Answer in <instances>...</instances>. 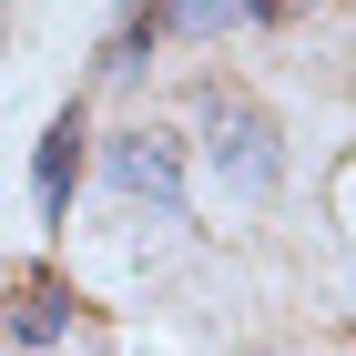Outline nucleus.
Segmentation results:
<instances>
[{
	"label": "nucleus",
	"mask_w": 356,
	"mask_h": 356,
	"mask_svg": "<svg viewBox=\"0 0 356 356\" xmlns=\"http://www.w3.org/2000/svg\"><path fill=\"white\" fill-rule=\"evenodd\" d=\"M214 173H224V193H245V204H265V193L285 184V153H275V133H265L254 102H214Z\"/></svg>",
	"instance_id": "nucleus-1"
},
{
	"label": "nucleus",
	"mask_w": 356,
	"mask_h": 356,
	"mask_svg": "<svg viewBox=\"0 0 356 356\" xmlns=\"http://www.w3.org/2000/svg\"><path fill=\"white\" fill-rule=\"evenodd\" d=\"M112 184L173 224V214H184V143H173V133H122V143H112Z\"/></svg>",
	"instance_id": "nucleus-2"
},
{
	"label": "nucleus",
	"mask_w": 356,
	"mask_h": 356,
	"mask_svg": "<svg viewBox=\"0 0 356 356\" xmlns=\"http://www.w3.org/2000/svg\"><path fill=\"white\" fill-rule=\"evenodd\" d=\"M72 173H82V112H61L51 122V143H41V204H72Z\"/></svg>",
	"instance_id": "nucleus-3"
},
{
	"label": "nucleus",
	"mask_w": 356,
	"mask_h": 356,
	"mask_svg": "<svg viewBox=\"0 0 356 356\" xmlns=\"http://www.w3.org/2000/svg\"><path fill=\"white\" fill-rule=\"evenodd\" d=\"M275 10H296V0H173V21H193V31H224V21H275Z\"/></svg>",
	"instance_id": "nucleus-4"
},
{
	"label": "nucleus",
	"mask_w": 356,
	"mask_h": 356,
	"mask_svg": "<svg viewBox=\"0 0 356 356\" xmlns=\"http://www.w3.org/2000/svg\"><path fill=\"white\" fill-rule=\"evenodd\" d=\"M61 305H82V296H61V285H41V275H31V285H21V346L61 336Z\"/></svg>",
	"instance_id": "nucleus-5"
}]
</instances>
